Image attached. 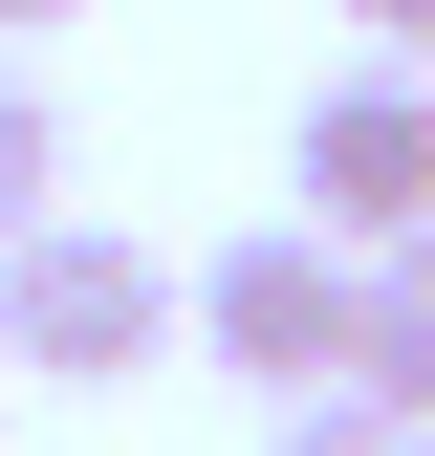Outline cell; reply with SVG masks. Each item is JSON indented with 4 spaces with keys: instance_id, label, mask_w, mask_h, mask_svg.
<instances>
[{
    "instance_id": "4",
    "label": "cell",
    "mask_w": 435,
    "mask_h": 456,
    "mask_svg": "<svg viewBox=\"0 0 435 456\" xmlns=\"http://www.w3.org/2000/svg\"><path fill=\"white\" fill-rule=\"evenodd\" d=\"M349 391H392V413L435 435V240H392V261H370V348H349Z\"/></svg>"
},
{
    "instance_id": "1",
    "label": "cell",
    "mask_w": 435,
    "mask_h": 456,
    "mask_svg": "<svg viewBox=\"0 0 435 456\" xmlns=\"http://www.w3.org/2000/svg\"><path fill=\"white\" fill-rule=\"evenodd\" d=\"M196 326V282L131 240V217H44L22 261H0V370H66V391H131L152 348Z\"/></svg>"
},
{
    "instance_id": "8",
    "label": "cell",
    "mask_w": 435,
    "mask_h": 456,
    "mask_svg": "<svg viewBox=\"0 0 435 456\" xmlns=\"http://www.w3.org/2000/svg\"><path fill=\"white\" fill-rule=\"evenodd\" d=\"M0 22H87V0H0Z\"/></svg>"
},
{
    "instance_id": "6",
    "label": "cell",
    "mask_w": 435,
    "mask_h": 456,
    "mask_svg": "<svg viewBox=\"0 0 435 456\" xmlns=\"http://www.w3.org/2000/svg\"><path fill=\"white\" fill-rule=\"evenodd\" d=\"M261 456H435L392 391H305V413H261Z\"/></svg>"
},
{
    "instance_id": "7",
    "label": "cell",
    "mask_w": 435,
    "mask_h": 456,
    "mask_svg": "<svg viewBox=\"0 0 435 456\" xmlns=\"http://www.w3.org/2000/svg\"><path fill=\"white\" fill-rule=\"evenodd\" d=\"M370 22V66H435V0H349Z\"/></svg>"
},
{
    "instance_id": "5",
    "label": "cell",
    "mask_w": 435,
    "mask_h": 456,
    "mask_svg": "<svg viewBox=\"0 0 435 456\" xmlns=\"http://www.w3.org/2000/svg\"><path fill=\"white\" fill-rule=\"evenodd\" d=\"M44 217H66V109H44L22 66H0V261H22Z\"/></svg>"
},
{
    "instance_id": "2",
    "label": "cell",
    "mask_w": 435,
    "mask_h": 456,
    "mask_svg": "<svg viewBox=\"0 0 435 456\" xmlns=\"http://www.w3.org/2000/svg\"><path fill=\"white\" fill-rule=\"evenodd\" d=\"M196 348L240 370L261 413H305V391H349V348H370V261L326 240V217H261V240L196 261Z\"/></svg>"
},
{
    "instance_id": "3",
    "label": "cell",
    "mask_w": 435,
    "mask_h": 456,
    "mask_svg": "<svg viewBox=\"0 0 435 456\" xmlns=\"http://www.w3.org/2000/svg\"><path fill=\"white\" fill-rule=\"evenodd\" d=\"M283 217H326L349 261L435 240V66H349V87H305V131H283Z\"/></svg>"
}]
</instances>
